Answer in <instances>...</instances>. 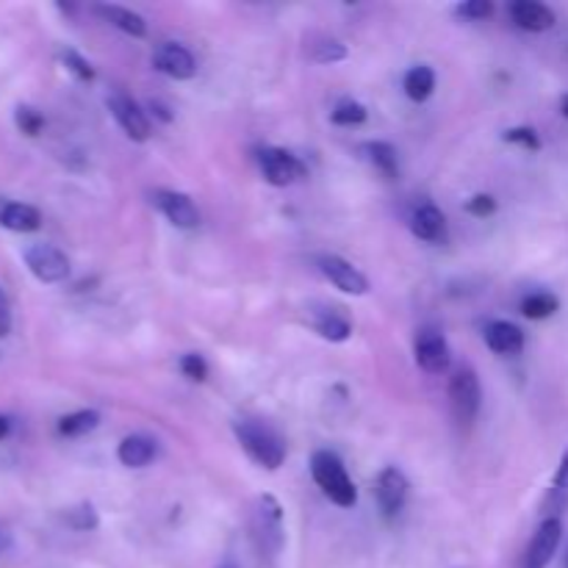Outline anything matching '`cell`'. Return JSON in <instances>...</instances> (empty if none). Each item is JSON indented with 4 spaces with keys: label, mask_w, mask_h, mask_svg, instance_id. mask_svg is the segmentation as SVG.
<instances>
[{
    "label": "cell",
    "mask_w": 568,
    "mask_h": 568,
    "mask_svg": "<svg viewBox=\"0 0 568 568\" xmlns=\"http://www.w3.org/2000/svg\"><path fill=\"white\" fill-rule=\"evenodd\" d=\"M377 503L386 516H397L399 510L408 503V477L397 469V466H386V469L377 475L375 483Z\"/></svg>",
    "instance_id": "cell-12"
},
{
    "label": "cell",
    "mask_w": 568,
    "mask_h": 568,
    "mask_svg": "<svg viewBox=\"0 0 568 568\" xmlns=\"http://www.w3.org/2000/svg\"><path fill=\"white\" fill-rule=\"evenodd\" d=\"M331 120L336 122V125H344V128L361 125V122H366V105L358 103V100H353V98L338 100L331 111Z\"/></svg>",
    "instance_id": "cell-26"
},
{
    "label": "cell",
    "mask_w": 568,
    "mask_h": 568,
    "mask_svg": "<svg viewBox=\"0 0 568 568\" xmlns=\"http://www.w3.org/2000/svg\"><path fill=\"white\" fill-rule=\"evenodd\" d=\"M486 344L491 353L497 355H519L525 349V331L514 322H488L486 327Z\"/></svg>",
    "instance_id": "cell-15"
},
{
    "label": "cell",
    "mask_w": 568,
    "mask_h": 568,
    "mask_svg": "<svg viewBox=\"0 0 568 568\" xmlns=\"http://www.w3.org/2000/svg\"><path fill=\"white\" fill-rule=\"evenodd\" d=\"M94 11H98L105 22H111V26L120 28L122 33H128V37L142 39L144 33H148V22L142 20V14L125 9V6H94Z\"/></svg>",
    "instance_id": "cell-19"
},
{
    "label": "cell",
    "mask_w": 568,
    "mask_h": 568,
    "mask_svg": "<svg viewBox=\"0 0 568 568\" xmlns=\"http://www.w3.org/2000/svg\"><path fill=\"white\" fill-rule=\"evenodd\" d=\"M109 111L128 139H133V142H148L150 122H148V114L139 109L136 100H131L128 94H122V92H111L109 94Z\"/></svg>",
    "instance_id": "cell-8"
},
{
    "label": "cell",
    "mask_w": 568,
    "mask_h": 568,
    "mask_svg": "<svg viewBox=\"0 0 568 568\" xmlns=\"http://www.w3.org/2000/svg\"><path fill=\"white\" fill-rule=\"evenodd\" d=\"M233 433H236V442L242 444L253 464L270 471L281 469L283 460H286V444L270 425L258 419H239L233 425Z\"/></svg>",
    "instance_id": "cell-1"
},
{
    "label": "cell",
    "mask_w": 568,
    "mask_h": 568,
    "mask_svg": "<svg viewBox=\"0 0 568 568\" xmlns=\"http://www.w3.org/2000/svg\"><path fill=\"white\" fill-rule=\"evenodd\" d=\"M258 164H261V172H264L266 183H272V186L277 189L292 186L294 181H300V178L305 175L303 161H300L297 155L288 153V150H281V148L258 150Z\"/></svg>",
    "instance_id": "cell-6"
},
{
    "label": "cell",
    "mask_w": 568,
    "mask_h": 568,
    "mask_svg": "<svg viewBox=\"0 0 568 568\" xmlns=\"http://www.w3.org/2000/svg\"><path fill=\"white\" fill-rule=\"evenodd\" d=\"M558 308H560V300L549 292L527 294V297L521 300V314H525L527 320H536V322L549 320V316L558 314Z\"/></svg>",
    "instance_id": "cell-24"
},
{
    "label": "cell",
    "mask_w": 568,
    "mask_h": 568,
    "mask_svg": "<svg viewBox=\"0 0 568 568\" xmlns=\"http://www.w3.org/2000/svg\"><path fill=\"white\" fill-rule=\"evenodd\" d=\"M153 64L155 70L175 78V81H189V78H194V72H197L194 55L178 42H161L159 48L153 50Z\"/></svg>",
    "instance_id": "cell-13"
},
{
    "label": "cell",
    "mask_w": 568,
    "mask_h": 568,
    "mask_svg": "<svg viewBox=\"0 0 568 568\" xmlns=\"http://www.w3.org/2000/svg\"><path fill=\"white\" fill-rule=\"evenodd\" d=\"M11 333V305H9V297H6V292L0 288V338L9 336Z\"/></svg>",
    "instance_id": "cell-35"
},
{
    "label": "cell",
    "mask_w": 568,
    "mask_h": 568,
    "mask_svg": "<svg viewBox=\"0 0 568 568\" xmlns=\"http://www.w3.org/2000/svg\"><path fill=\"white\" fill-rule=\"evenodd\" d=\"M253 536L258 544L261 555L266 558H277L283 549V510L277 505L275 497L264 494L258 499V508H255V521H253Z\"/></svg>",
    "instance_id": "cell-3"
},
{
    "label": "cell",
    "mask_w": 568,
    "mask_h": 568,
    "mask_svg": "<svg viewBox=\"0 0 568 568\" xmlns=\"http://www.w3.org/2000/svg\"><path fill=\"white\" fill-rule=\"evenodd\" d=\"M181 372L189 377V381L203 383L205 377H209V364H205L203 355L189 353V355H183V358H181Z\"/></svg>",
    "instance_id": "cell-29"
},
{
    "label": "cell",
    "mask_w": 568,
    "mask_h": 568,
    "mask_svg": "<svg viewBox=\"0 0 568 568\" xmlns=\"http://www.w3.org/2000/svg\"><path fill=\"white\" fill-rule=\"evenodd\" d=\"M455 14L464 17V20H486L494 14V3L491 0H469V3H460Z\"/></svg>",
    "instance_id": "cell-32"
},
{
    "label": "cell",
    "mask_w": 568,
    "mask_h": 568,
    "mask_svg": "<svg viewBox=\"0 0 568 568\" xmlns=\"http://www.w3.org/2000/svg\"><path fill=\"white\" fill-rule=\"evenodd\" d=\"M153 203L166 220L175 227H183V231H192V227L200 225V211L197 205L192 203V197L183 192H175V189H155Z\"/></svg>",
    "instance_id": "cell-10"
},
{
    "label": "cell",
    "mask_w": 568,
    "mask_h": 568,
    "mask_svg": "<svg viewBox=\"0 0 568 568\" xmlns=\"http://www.w3.org/2000/svg\"><path fill=\"white\" fill-rule=\"evenodd\" d=\"M560 111H564V116L568 120V94H566L564 100H560Z\"/></svg>",
    "instance_id": "cell-37"
},
{
    "label": "cell",
    "mask_w": 568,
    "mask_h": 568,
    "mask_svg": "<svg viewBox=\"0 0 568 568\" xmlns=\"http://www.w3.org/2000/svg\"><path fill=\"white\" fill-rule=\"evenodd\" d=\"M100 425L98 410H75V414H67L59 419V433L67 438H78L92 433Z\"/></svg>",
    "instance_id": "cell-25"
},
{
    "label": "cell",
    "mask_w": 568,
    "mask_h": 568,
    "mask_svg": "<svg viewBox=\"0 0 568 568\" xmlns=\"http://www.w3.org/2000/svg\"><path fill=\"white\" fill-rule=\"evenodd\" d=\"M566 510H568V449L564 453V458H560L558 475H555L547 499H544V514H547V519H560V514H566Z\"/></svg>",
    "instance_id": "cell-20"
},
{
    "label": "cell",
    "mask_w": 568,
    "mask_h": 568,
    "mask_svg": "<svg viewBox=\"0 0 568 568\" xmlns=\"http://www.w3.org/2000/svg\"><path fill=\"white\" fill-rule=\"evenodd\" d=\"M9 430H11V422L6 419V416H0V442H3V438L9 436Z\"/></svg>",
    "instance_id": "cell-36"
},
{
    "label": "cell",
    "mask_w": 568,
    "mask_h": 568,
    "mask_svg": "<svg viewBox=\"0 0 568 568\" xmlns=\"http://www.w3.org/2000/svg\"><path fill=\"white\" fill-rule=\"evenodd\" d=\"M414 355L419 369H425L427 375H442V372L449 369V361H453L447 338H444V333L436 331V327H425V331H419Z\"/></svg>",
    "instance_id": "cell-7"
},
{
    "label": "cell",
    "mask_w": 568,
    "mask_h": 568,
    "mask_svg": "<svg viewBox=\"0 0 568 568\" xmlns=\"http://www.w3.org/2000/svg\"><path fill=\"white\" fill-rule=\"evenodd\" d=\"M70 525L75 527V530H94V527H98V516H94V510L89 508V505H83V508L72 510Z\"/></svg>",
    "instance_id": "cell-34"
},
{
    "label": "cell",
    "mask_w": 568,
    "mask_h": 568,
    "mask_svg": "<svg viewBox=\"0 0 568 568\" xmlns=\"http://www.w3.org/2000/svg\"><path fill=\"white\" fill-rule=\"evenodd\" d=\"M0 225L14 233H33L42 225V214L28 203H3L0 205Z\"/></svg>",
    "instance_id": "cell-17"
},
{
    "label": "cell",
    "mask_w": 568,
    "mask_h": 568,
    "mask_svg": "<svg viewBox=\"0 0 568 568\" xmlns=\"http://www.w3.org/2000/svg\"><path fill=\"white\" fill-rule=\"evenodd\" d=\"M510 20L521 28V31L541 33L555 26V11L549 6L538 3V0H514L510 3Z\"/></svg>",
    "instance_id": "cell-14"
},
{
    "label": "cell",
    "mask_w": 568,
    "mask_h": 568,
    "mask_svg": "<svg viewBox=\"0 0 568 568\" xmlns=\"http://www.w3.org/2000/svg\"><path fill=\"white\" fill-rule=\"evenodd\" d=\"M466 211H469L471 216H491L494 211H497V200L491 197V194H475V197L466 203Z\"/></svg>",
    "instance_id": "cell-33"
},
{
    "label": "cell",
    "mask_w": 568,
    "mask_h": 568,
    "mask_svg": "<svg viewBox=\"0 0 568 568\" xmlns=\"http://www.w3.org/2000/svg\"><path fill=\"white\" fill-rule=\"evenodd\" d=\"M116 458L128 469H144L155 458V442L148 436H128L116 447Z\"/></svg>",
    "instance_id": "cell-18"
},
{
    "label": "cell",
    "mask_w": 568,
    "mask_h": 568,
    "mask_svg": "<svg viewBox=\"0 0 568 568\" xmlns=\"http://www.w3.org/2000/svg\"><path fill=\"white\" fill-rule=\"evenodd\" d=\"M403 87H405V94H408L414 103H425V100L433 94V89H436V72H433L427 64L410 67Z\"/></svg>",
    "instance_id": "cell-23"
},
{
    "label": "cell",
    "mask_w": 568,
    "mask_h": 568,
    "mask_svg": "<svg viewBox=\"0 0 568 568\" xmlns=\"http://www.w3.org/2000/svg\"><path fill=\"white\" fill-rule=\"evenodd\" d=\"M342 59H347V48L342 42H336V39H327V42L316 44L314 61H320V64H333V61Z\"/></svg>",
    "instance_id": "cell-30"
},
{
    "label": "cell",
    "mask_w": 568,
    "mask_h": 568,
    "mask_svg": "<svg viewBox=\"0 0 568 568\" xmlns=\"http://www.w3.org/2000/svg\"><path fill=\"white\" fill-rule=\"evenodd\" d=\"M361 150H364L366 159H369V164L375 166V170L381 172L383 178H388V181L399 178L397 150H394L392 144H388V142H366Z\"/></svg>",
    "instance_id": "cell-22"
},
{
    "label": "cell",
    "mask_w": 568,
    "mask_h": 568,
    "mask_svg": "<svg viewBox=\"0 0 568 568\" xmlns=\"http://www.w3.org/2000/svg\"><path fill=\"white\" fill-rule=\"evenodd\" d=\"M314 331L320 333L322 338H327V342L342 344L347 342L349 333H353V325H349V320L338 308H325V311H316Z\"/></svg>",
    "instance_id": "cell-21"
},
{
    "label": "cell",
    "mask_w": 568,
    "mask_h": 568,
    "mask_svg": "<svg viewBox=\"0 0 568 568\" xmlns=\"http://www.w3.org/2000/svg\"><path fill=\"white\" fill-rule=\"evenodd\" d=\"M316 264H320L322 275H325L338 292L355 294V297L369 292V281H366L364 272H361L358 266L349 264V261H344L342 255H322Z\"/></svg>",
    "instance_id": "cell-9"
},
{
    "label": "cell",
    "mask_w": 568,
    "mask_h": 568,
    "mask_svg": "<svg viewBox=\"0 0 568 568\" xmlns=\"http://www.w3.org/2000/svg\"><path fill=\"white\" fill-rule=\"evenodd\" d=\"M61 61H64L67 70L75 78H81V81H94L92 64H89L81 53H75V50H64V53H61Z\"/></svg>",
    "instance_id": "cell-28"
},
{
    "label": "cell",
    "mask_w": 568,
    "mask_h": 568,
    "mask_svg": "<svg viewBox=\"0 0 568 568\" xmlns=\"http://www.w3.org/2000/svg\"><path fill=\"white\" fill-rule=\"evenodd\" d=\"M503 139L510 144H519L525 150H541V139H538V133L532 128H510V131H505Z\"/></svg>",
    "instance_id": "cell-31"
},
{
    "label": "cell",
    "mask_w": 568,
    "mask_h": 568,
    "mask_svg": "<svg viewBox=\"0 0 568 568\" xmlns=\"http://www.w3.org/2000/svg\"><path fill=\"white\" fill-rule=\"evenodd\" d=\"M22 258H26L28 272L42 283H61L70 277V258L53 244H31Z\"/></svg>",
    "instance_id": "cell-5"
},
{
    "label": "cell",
    "mask_w": 568,
    "mask_h": 568,
    "mask_svg": "<svg viewBox=\"0 0 568 568\" xmlns=\"http://www.w3.org/2000/svg\"><path fill=\"white\" fill-rule=\"evenodd\" d=\"M220 568H233V566H220Z\"/></svg>",
    "instance_id": "cell-38"
},
{
    "label": "cell",
    "mask_w": 568,
    "mask_h": 568,
    "mask_svg": "<svg viewBox=\"0 0 568 568\" xmlns=\"http://www.w3.org/2000/svg\"><path fill=\"white\" fill-rule=\"evenodd\" d=\"M560 538H564V521L560 519H544L538 532L532 536L530 547H527L525 566L521 568H547L552 564L555 552L560 547Z\"/></svg>",
    "instance_id": "cell-11"
},
{
    "label": "cell",
    "mask_w": 568,
    "mask_h": 568,
    "mask_svg": "<svg viewBox=\"0 0 568 568\" xmlns=\"http://www.w3.org/2000/svg\"><path fill=\"white\" fill-rule=\"evenodd\" d=\"M449 403H453L455 410V419L460 425H471L480 414V403H483V394H480V381H477L475 369H458L455 372L453 383H449Z\"/></svg>",
    "instance_id": "cell-4"
},
{
    "label": "cell",
    "mask_w": 568,
    "mask_h": 568,
    "mask_svg": "<svg viewBox=\"0 0 568 568\" xmlns=\"http://www.w3.org/2000/svg\"><path fill=\"white\" fill-rule=\"evenodd\" d=\"M14 120H17V128H20L26 136H37V133L42 131V125H44L42 114H39L37 109H31V105H17Z\"/></svg>",
    "instance_id": "cell-27"
},
{
    "label": "cell",
    "mask_w": 568,
    "mask_h": 568,
    "mask_svg": "<svg viewBox=\"0 0 568 568\" xmlns=\"http://www.w3.org/2000/svg\"><path fill=\"white\" fill-rule=\"evenodd\" d=\"M410 231L414 236H419L422 242H442L447 236V216L436 209V205H422L410 216Z\"/></svg>",
    "instance_id": "cell-16"
},
{
    "label": "cell",
    "mask_w": 568,
    "mask_h": 568,
    "mask_svg": "<svg viewBox=\"0 0 568 568\" xmlns=\"http://www.w3.org/2000/svg\"><path fill=\"white\" fill-rule=\"evenodd\" d=\"M311 475H314L316 486L322 488L327 499L338 508H355L358 503V491H355V483L349 480L347 469H344L342 458L336 453H327V449H320L311 458Z\"/></svg>",
    "instance_id": "cell-2"
}]
</instances>
